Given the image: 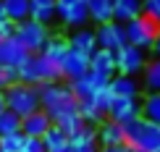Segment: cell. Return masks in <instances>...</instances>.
I'll return each mask as SVG.
<instances>
[{
  "label": "cell",
  "mask_w": 160,
  "mask_h": 152,
  "mask_svg": "<svg viewBox=\"0 0 160 152\" xmlns=\"http://www.w3.org/2000/svg\"><path fill=\"white\" fill-rule=\"evenodd\" d=\"M37 89H39V108L50 115L52 123L61 121L63 115L79 110V102H76V97L71 95L68 84H61V81L58 84H42V87H37Z\"/></svg>",
  "instance_id": "obj_1"
},
{
  "label": "cell",
  "mask_w": 160,
  "mask_h": 152,
  "mask_svg": "<svg viewBox=\"0 0 160 152\" xmlns=\"http://www.w3.org/2000/svg\"><path fill=\"white\" fill-rule=\"evenodd\" d=\"M126 144L137 152H160V126L137 118L131 123H123Z\"/></svg>",
  "instance_id": "obj_2"
},
{
  "label": "cell",
  "mask_w": 160,
  "mask_h": 152,
  "mask_svg": "<svg viewBox=\"0 0 160 152\" xmlns=\"http://www.w3.org/2000/svg\"><path fill=\"white\" fill-rule=\"evenodd\" d=\"M5 108L11 110V113H16L18 118H26L32 113H37L39 108V89L37 87H29V84H11L8 89H5Z\"/></svg>",
  "instance_id": "obj_3"
},
{
  "label": "cell",
  "mask_w": 160,
  "mask_h": 152,
  "mask_svg": "<svg viewBox=\"0 0 160 152\" xmlns=\"http://www.w3.org/2000/svg\"><path fill=\"white\" fill-rule=\"evenodd\" d=\"M123 29H126V42L139 47V50H152V45H155V39L160 34V24L152 21L144 13L139 18H134V21L123 24Z\"/></svg>",
  "instance_id": "obj_4"
},
{
  "label": "cell",
  "mask_w": 160,
  "mask_h": 152,
  "mask_svg": "<svg viewBox=\"0 0 160 152\" xmlns=\"http://www.w3.org/2000/svg\"><path fill=\"white\" fill-rule=\"evenodd\" d=\"M13 37H16L18 42L32 52V55H39L42 47H45V42L50 39V32H48V26H42V24L32 21V18H26V21L16 24V34H13Z\"/></svg>",
  "instance_id": "obj_5"
},
{
  "label": "cell",
  "mask_w": 160,
  "mask_h": 152,
  "mask_svg": "<svg viewBox=\"0 0 160 152\" xmlns=\"http://www.w3.org/2000/svg\"><path fill=\"white\" fill-rule=\"evenodd\" d=\"M144 66H147V55H144V50L134 47V45H123L116 52V71L121 76H137L144 71Z\"/></svg>",
  "instance_id": "obj_6"
},
{
  "label": "cell",
  "mask_w": 160,
  "mask_h": 152,
  "mask_svg": "<svg viewBox=\"0 0 160 152\" xmlns=\"http://www.w3.org/2000/svg\"><path fill=\"white\" fill-rule=\"evenodd\" d=\"M95 37H97V50H108V52H118L123 45H129L126 42L123 24H116V21L100 24L97 32H95Z\"/></svg>",
  "instance_id": "obj_7"
},
{
  "label": "cell",
  "mask_w": 160,
  "mask_h": 152,
  "mask_svg": "<svg viewBox=\"0 0 160 152\" xmlns=\"http://www.w3.org/2000/svg\"><path fill=\"white\" fill-rule=\"evenodd\" d=\"M142 118V100H129V97H113L110 102V110H108V121H116V123H131Z\"/></svg>",
  "instance_id": "obj_8"
},
{
  "label": "cell",
  "mask_w": 160,
  "mask_h": 152,
  "mask_svg": "<svg viewBox=\"0 0 160 152\" xmlns=\"http://www.w3.org/2000/svg\"><path fill=\"white\" fill-rule=\"evenodd\" d=\"M55 11L66 26H82L89 21V8L84 0H55Z\"/></svg>",
  "instance_id": "obj_9"
},
{
  "label": "cell",
  "mask_w": 160,
  "mask_h": 152,
  "mask_svg": "<svg viewBox=\"0 0 160 152\" xmlns=\"http://www.w3.org/2000/svg\"><path fill=\"white\" fill-rule=\"evenodd\" d=\"M110 81H105L102 76H97V74H92V71H87L84 76H79L74 79V81H68V89H71V95L76 97V102H82V100H89L92 95H97L100 89H105Z\"/></svg>",
  "instance_id": "obj_10"
},
{
  "label": "cell",
  "mask_w": 160,
  "mask_h": 152,
  "mask_svg": "<svg viewBox=\"0 0 160 152\" xmlns=\"http://www.w3.org/2000/svg\"><path fill=\"white\" fill-rule=\"evenodd\" d=\"M29 55H32V52L26 50L16 37H11V39H5V42H0V66L18 68V66H21Z\"/></svg>",
  "instance_id": "obj_11"
},
{
  "label": "cell",
  "mask_w": 160,
  "mask_h": 152,
  "mask_svg": "<svg viewBox=\"0 0 160 152\" xmlns=\"http://www.w3.org/2000/svg\"><path fill=\"white\" fill-rule=\"evenodd\" d=\"M50 126H52V121H50V115L45 110H37V113L21 118V134L26 139H42Z\"/></svg>",
  "instance_id": "obj_12"
},
{
  "label": "cell",
  "mask_w": 160,
  "mask_h": 152,
  "mask_svg": "<svg viewBox=\"0 0 160 152\" xmlns=\"http://www.w3.org/2000/svg\"><path fill=\"white\" fill-rule=\"evenodd\" d=\"M87 71H89V58L68 47V52H66V58H63V63H61V74H63V79H66V81H74V79L84 76Z\"/></svg>",
  "instance_id": "obj_13"
},
{
  "label": "cell",
  "mask_w": 160,
  "mask_h": 152,
  "mask_svg": "<svg viewBox=\"0 0 160 152\" xmlns=\"http://www.w3.org/2000/svg\"><path fill=\"white\" fill-rule=\"evenodd\" d=\"M108 89H110L113 97H129V100L142 97V84L137 81V76H121V74H116L110 79Z\"/></svg>",
  "instance_id": "obj_14"
},
{
  "label": "cell",
  "mask_w": 160,
  "mask_h": 152,
  "mask_svg": "<svg viewBox=\"0 0 160 152\" xmlns=\"http://www.w3.org/2000/svg\"><path fill=\"white\" fill-rule=\"evenodd\" d=\"M89 71H92V74H97V76H102L105 81H110V79L118 74V71H116V52L97 50L95 55L89 58Z\"/></svg>",
  "instance_id": "obj_15"
},
{
  "label": "cell",
  "mask_w": 160,
  "mask_h": 152,
  "mask_svg": "<svg viewBox=\"0 0 160 152\" xmlns=\"http://www.w3.org/2000/svg\"><path fill=\"white\" fill-rule=\"evenodd\" d=\"M97 144L100 147H116V144H126L123 126L116 121H102L97 126Z\"/></svg>",
  "instance_id": "obj_16"
},
{
  "label": "cell",
  "mask_w": 160,
  "mask_h": 152,
  "mask_svg": "<svg viewBox=\"0 0 160 152\" xmlns=\"http://www.w3.org/2000/svg\"><path fill=\"white\" fill-rule=\"evenodd\" d=\"M142 16V0H113V21L129 24Z\"/></svg>",
  "instance_id": "obj_17"
},
{
  "label": "cell",
  "mask_w": 160,
  "mask_h": 152,
  "mask_svg": "<svg viewBox=\"0 0 160 152\" xmlns=\"http://www.w3.org/2000/svg\"><path fill=\"white\" fill-rule=\"evenodd\" d=\"M66 52H68V39H66V37H58V34H50V39L45 42V47H42L39 55H42L45 61H50L52 66H58V68H61Z\"/></svg>",
  "instance_id": "obj_18"
},
{
  "label": "cell",
  "mask_w": 160,
  "mask_h": 152,
  "mask_svg": "<svg viewBox=\"0 0 160 152\" xmlns=\"http://www.w3.org/2000/svg\"><path fill=\"white\" fill-rule=\"evenodd\" d=\"M68 47L76 50V52H82V55H87V58H92L97 52V37H95V32H92V29L74 32L71 39H68Z\"/></svg>",
  "instance_id": "obj_19"
},
{
  "label": "cell",
  "mask_w": 160,
  "mask_h": 152,
  "mask_svg": "<svg viewBox=\"0 0 160 152\" xmlns=\"http://www.w3.org/2000/svg\"><path fill=\"white\" fill-rule=\"evenodd\" d=\"M29 18H32V21H37V24H42V26H50V24L58 18L55 0H32Z\"/></svg>",
  "instance_id": "obj_20"
},
{
  "label": "cell",
  "mask_w": 160,
  "mask_h": 152,
  "mask_svg": "<svg viewBox=\"0 0 160 152\" xmlns=\"http://www.w3.org/2000/svg\"><path fill=\"white\" fill-rule=\"evenodd\" d=\"M3 11H5V18H11L13 24H21L29 18L32 0H3Z\"/></svg>",
  "instance_id": "obj_21"
},
{
  "label": "cell",
  "mask_w": 160,
  "mask_h": 152,
  "mask_svg": "<svg viewBox=\"0 0 160 152\" xmlns=\"http://www.w3.org/2000/svg\"><path fill=\"white\" fill-rule=\"evenodd\" d=\"M144 81H142V89L147 95H158L160 92V58H152V61L144 66Z\"/></svg>",
  "instance_id": "obj_22"
},
{
  "label": "cell",
  "mask_w": 160,
  "mask_h": 152,
  "mask_svg": "<svg viewBox=\"0 0 160 152\" xmlns=\"http://www.w3.org/2000/svg\"><path fill=\"white\" fill-rule=\"evenodd\" d=\"M87 8H89V18L92 21H97V24L113 21V0H89Z\"/></svg>",
  "instance_id": "obj_23"
},
{
  "label": "cell",
  "mask_w": 160,
  "mask_h": 152,
  "mask_svg": "<svg viewBox=\"0 0 160 152\" xmlns=\"http://www.w3.org/2000/svg\"><path fill=\"white\" fill-rule=\"evenodd\" d=\"M142 118L155 123V126H160V92L142 97Z\"/></svg>",
  "instance_id": "obj_24"
},
{
  "label": "cell",
  "mask_w": 160,
  "mask_h": 152,
  "mask_svg": "<svg viewBox=\"0 0 160 152\" xmlns=\"http://www.w3.org/2000/svg\"><path fill=\"white\" fill-rule=\"evenodd\" d=\"M11 134H21V118L5 108L0 113V136H11Z\"/></svg>",
  "instance_id": "obj_25"
},
{
  "label": "cell",
  "mask_w": 160,
  "mask_h": 152,
  "mask_svg": "<svg viewBox=\"0 0 160 152\" xmlns=\"http://www.w3.org/2000/svg\"><path fill=\"white\" fill-rule=\"evenodd\" d=\"M42 142H45V147H48V152H55V150L68 147V136H66L58 126H50V129H48V134L42 136Z\"/></svg>",
  "instance_id": "obj_26"
},
{
  "label": "cell",
  "mask_w": 160,
  "mask_h": 152,
  "mask_svg": "<svg viewBox=\"0 0 160 152\" xmlns=\"http://www.w3.org/2000/svg\"><path fill=\"white\" fill-rule=\"evenodd\" d=\"M92 142H97V129L89 126V123H84L74 136H68V144H71V147H76V144H92Z\"/></svg>",
  "instance_id": "obj_27"
},
{
  "label": "cell",
  "mask_w": 160,
  "mask_h": 152,
  "mask_svg": "<svg viewBox=\"0 0 160 152\" xmlns=\"http://www.w3.org/2000/svg\"><path fill=\"white\" fill-rule=\"evenodd\" d=\"M24 142H26L24 134L0 136V152H21V150H24Z\"/></svg>",
  "instance_id": "obj_28"
},
{
  "label": "cell",
  "mask_w": 160,
  "mask_h": 152,
  "mask_svg": "<svg viewBox=\"0 0 160 152\" xmlns=\"http://www.w3.org/2000/svg\"><path fill=\"white\" fill-rule=\"evenodd\" d=\"M18 81V74L16 68H8V66H0V92H5L11 84Z\"/></svg>",
  "instance_id": "obj_29"
},
{
  "label": "cell",
  "mask_w": 160,
  "mask_h": 152,
  "mask_svg": "<svg viewBox=\"0 0 160 152\" xmlns=\"http://www.w3.org/2000/svg\"><path fill=\"white\" fill-rule=\"evenodd\" d=\"M142 13L160 24V0H142Z\"/></svg>",
  "instance_id": "obj_30"
},
{
  "label": "cell",
  "mask_w": 160,
  "mask_h": 152,
  "mask_svg": "<svg viewBox=\"0 0 160 152\" xmlns=\"http://www.w3.org/2000/svg\"><path fill=\"white\" fill-rule=\"evenodd\" d=\"M13 34H16V24H13L11 18L0 16V42H5V39H11Z\"/></svg>",
  "instance_id": "obj_31"
},
{
  "label": "cell",
  "mask_w": 160,
  "mask_h": 152,
  "mask_svg": "<svg viewBox=\"0 0 160 152\" xmlns=\"http://www.w3.org/2000/svg\"><path fill=\"white\" fill-rule=\"evenodd\" d=\"M21 152H48V147H45L42 139H26Z\"/></svg>",
  "instance_id": "obj_32"
},
{
  "label": "cell",
  "mask_w": 160,
  "mask_h": 152,
  "mask_svg": "<svg viewBox=\"0 0 160 152\" xmlns=\"http://www.w3.org/2000/svg\"><path fill=\"white\" fill-rule=\"evenodd\" d=\"M71 152H100V144L92 142V144H76V147H71Z\"/></svg>",
  "instance_id": "obj_33"
},
{
  "label": "cell",
  "mask_w": 160,
  "mask_h": 152,
  "mask_svg": "<svg viewBox=\"0 0 160 152\" xmlns=\"http://www.w3.org/2000/svg\"><path fill=\"white\" fill-rule=\"evenodd\" d=\"M152 52H155V58H160V34L155 39V45H152Z\"/></svg>",
  "instance_id": "obj_34"
},
{
  "label": "cell",
  "mask_w": 160,
  "mask_h": 152,
  "mask_svg": "<svg viewBox=\"0 0 160 152\" xmlns=\"http://www.w3.org/2000/svg\"><path fill=\"white\" fill-rule=\"evenodd\" d=\"M5 110V92H0V113Z\"/></svg>",
  "instance_id": "obj_35"
},
{
  "label": "cell",
  "mask_w": 160,
  "mask_h": 152,
  "mask_svg": "<svg viewBox=\"0 0 160 152\" xmlns=\"http://www.w3.org/2000/svg\"><path fill=\"white\" fill-rule=\"evenodd\" d=\"M55 152H71V144H68V147H63V150H55Z\"/></svg>",
  "instance_id": "obj_36"
},
{
  "label": "cell",
  "mask_w": 160,
  "mask_h": 152,
  "mask_svg": "<svg viewBox=\"0 0 160 152\" xmlns=\"http://www.w3.org/2000/svg\"><path fill=\"white\" fill-rule=\"evenodd\" d=\"M0 16H5V11H3V0H0Z\"/></svg>",
  "instance_id": "obj_37"
},
{
  "label": "cell",
  "mask_w": 160,
  "mask_h": 152,
  "mask_svg": "<svg viewBox=\"0 0 160 152\" xmlns=\"http://www.w3.org/2000/svg\"><path fill=\"white\" fill-rule=\"evenodd\" d=\"M84 3H89V0H84Z\"/></svg>",
  "instance_id": "obj_38"
}]
</instances>
